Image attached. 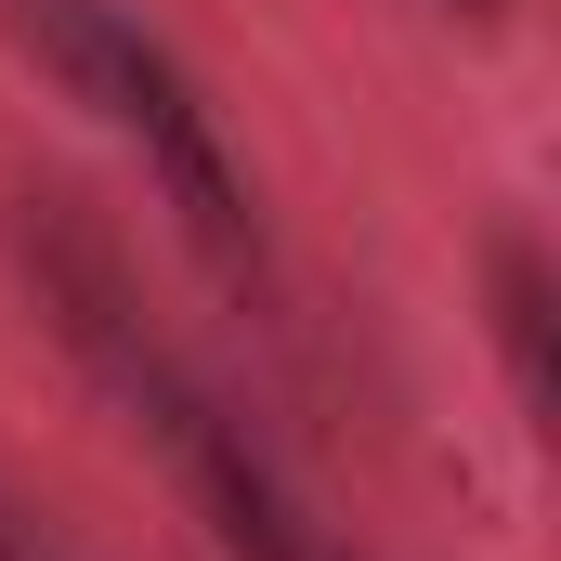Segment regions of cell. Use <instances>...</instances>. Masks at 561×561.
<instances>
[{"label": "cell", "instance_id": "1", "mask_svg": "<svg viewBox=\"0 0 561 561\" xmlns=\"http://www.w3.org/2000/svg\"><path fill=\"white\" fill-rule=\"evenodd\" d=\"M26 262H39V287H53L66 340H79V353L131 392V419L170 444V470L196 483V510H209V536H222V549H236V561H340L327 536H313V510L287 496V470L249 444V419H236L222 392H196V379L144 340V313H131V287H118V262H105L79 222H53V209H39V222H26Z\"/></svg>", "mask_w": 561, "mask_h": 561}, {"label": "cell", "instance_id": "2", "mask_svg": "<svg viewBox=\"0 0 561 561\" xmlns=\"http://www.w3.org/2000/svg\"><path fill=\"white\" fill-rule=\"evenodd\" d=\"M13 26H26V53L105 118L118 144H144V170H157V196L183 209V236L209 249V262H262V222H249V170H236V144L209 118V92L183 79V53L131 26L118 0H13Z\"/></svg>", "mask_w": 561, "mask_h": 561}, {"label": "cell", "instance_id": "3", "mask_svg": "<svg viewBox=\"0 0 561 561\" xmlns=\"http://www.w3.org/2000/svg\"><path fill=\"white\" fill-rule=\"evenodd\" d=\"M483 300H496V353H510V392L549 419L561 405V300H549V249L523 222L483 236Z\"/></svg>", "mask_w": 561, "mask_h": 561}, {"label": "cell", "instance_id": "4", "mask_svg": "<svg viewBox=\"0 0 561 561\" xmlns=\"http://www.w3.org/2000/svg\"><path fill=\"white\" fill-rule=\"evenodd\" d=\"M0 561H53V536H39V523H26L13 496H0Z\"/></svg>", "mask_w": 561, "mask_h": 561}, {"label": "cell", "instance_id": "5", "mask_svg": "<svg viewBox=\"0 0 561 561\" xmlns=\"http://www.w3.org/2000/svg\"><path fill=\"white\" fill-rule=\"evenodd\" d=\"M457 13H510V0H457Z\"/></svg>", "mask_w": 561, "mask_h": 561}]
</instances>
